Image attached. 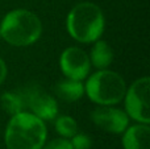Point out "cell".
<instances>
[{
    "instance_id": "obj_14",
    "label": "cell",
    "mask_w": 150,
    "mask_h": 149,
    "mask_svg": "<svg viewBox=\"0 0 150 149\" xmlns=\"http://www.w3.org/2000/svg\"><path fill=\"white\" fill-rule=\"evenodd\" d=\"M73 149H91L92 140L84 133H75L70 140Z\"/></svg>"
},
{
    "instance_id": "obj_1",
    "label": "cell",
    "mask_w": 150,
    "mask_h": 149,
    "mask_svg": "<svg viewBox=\"0 0 150 149\" xmlns=\"http://www.w3.org/2000/svg\"><path fill=\"white\" fill-rule=\"evenodd\" d=\"M46 137L45 121L25 111L11 118L4 133L7 149H42Z\"/></svg>"
},
{
    "instance_id": "obj_12",
    "label": "cell",
    "mask_w": 150,
    "mask_h": 149,
    "mask_svg": "<svg viewBox=\"0 0 150 149\" xmlns=\"http://www.w3.org/2000/svg\"><path fill=\"white\" fill-rule=\"evenodd\" d=\"M0 103H1V107L5 110V112L9 114L11 116L23 112L25 108L24 98L20 92H4L0 98Z\"/></svg>"
},
{
    "instance_id": "obj_5",
    "label": "cell",
    "mask_w": 150,
    "mask_h": 149,
    "mask_svg": "<svg viewBox=\"0 0 150 149\" xmlns=\"http://www.w3.org/2000/svg\"><path fill=\"white\" fill-rule=\"evenodd\" d=\"M149 89L150 78L142 77L138 78L130 84L129 90L125 92V112L129 118L137 123L149 124L150 112H149Z\"/></svg>"
},
{
    "instance_id": "obj_10",
    "label": "cell",
    "mask_w": 150,
    "mask_h": 149,
    "mask_svg": "<svg viewBox=\"0 0 150 149\" xmlns=\"http://www.w3.org/2000/svg\"><path fill=\"white\" fill-rule=\"evenodd\" d=\"M88 57L91 65L95 66L98 70H103V69H108L113 61V50L105 41L96 40Z\"/></svg>"
},
{
    "instance_id": "obj_6",
    "label": "cell",
    "mask_w": 150,
    "mask_h": 149,
    "mask_svg": "<svg viewBox=\"0 0 150 149\" xmlns=\"http://www.w3.org/2000/svg\"><path fill=\"white\" fill-rule=\"evenodd\" d=\"M25 107L30 110L33 115L42 120H53L58 115V103L47 91L37 84L26 87L21 92Z\"/></svg>"
},
{
    "instance_id": "obj_11",
    "label": "cell",
    "mask_w": 150,
    "mask_h": 149,
    "mask_svg": "<svg viewBox=\"0 0 150 149\" xmlns=\"http://www.w3.org/2000/svg\"><path fill=\"white\" fill-rule=\"evenodd\" d=\"M55 94L66 102H76L84 95V84L76 79H65L55 86Z\"/></svg>"
},
{
    "instance_id": "obj_7",
    "label": "cell",
    "mask_w": 150,
    "mask_h": 149,
    "mask_svg": "<svg viewBox=\"0 0 150 149\" xmlns=\"http://www.w3.org/2000/svg\"><path fill=\"white\" fill-rule=\"evenodd\" d=\"M59 66L66 78L83 81L90 73L91 62L90 57L84 50L76 46H70L63 50L61 54Z\"/></svg>"
},
{
    "instance_id": "obj_9",
    "label": "cell",
    "mask_w": 150,
    "mask_h": 149,
    "mask_svg": "<svg viewBox=\"0 0 150 149\" xmlns=\"http://www.w3.org/2000/svg\"><path fill=\"white\" fill-rule=\"evenodd\" d=\"M122 136L124 149H150V127L149 124L138 123L128 127Z\"/></svg>"
},
{
    "instance_id": "obj_15",
    "label": "cell",
    "mask_w": 150,
    "mask_h": 149,
    "mask_svg": "<svg viewBox=\"0 0 150 149\" xmlns=\"http://www.w3.org/2000/svg\"><path fill=\"white\" fill-rule=\"evenodd\" d=\"M42 149H73V147H71L70 140L65 139V137H61V139L52 140L49 144L44 145Z\"/></svg>"
},
{
    "instance_id": "obj_8",
    "label": "cell",
    "mask_w": 150,
    "mask_h": 149,
    "mask_svg": "<svg viewBox=\"0 0 150 149\" xmlns=\"http://www.w3.org/2000/svg\"><path fill=\"white\" fill-rule=\"evenodd\" d=\"M91 120L100 129L109 133H122L129 126V116L127 112L111 106H100L91 114Z\"/></svg>"
},
{
    "instance_id": "obj_4",
    "label": "cell",
    "mask_w": 150,
    "mask_h": 149,
    "mask_svg": "<svg viewBox=\"0 0 150 149\" xmlns=\"http://www.w3.org/2000/svg\"><path fill=\"white\" fill-rule=\"evenodd\" d=\"M127 84L119 73L109 69L98 70L88 77L84 84V94L99 106H115L125 96Z\"/></svg>"
},
{
    "instance_id": "obj_2",
    "label": "cell",
    "mask_w": 150,
    "mask_h": 149,
    "mask_svg": "<svg viewBox=\"0 0 150 149\" xmlns=\"http://www.w3.org/2000/svg\"><path fill=\"white\" fill-rule=\"evenodd\" d=\"M66 28L75 41L92 44L100 38L105 28L103 11L93 3H79L69 12Z\"/></svg>"
},
{
    "instance_id": "obj_13",
    "label": "cell",
    "mask_w": 150,
    "mask_h": 149,
    "mask_svg": "<svg viewBox=\"0 0 150 149\" xmlns=\"http://www.w3.org/2000/svg\"><path fill=\"white\" fill-rule=\"evenodd\" d=\"M55 129L65 139H71L78 133V124L71 116H59L55 120Z\"/></svg>"
},
{
    "instance_id": "obj_16",
    "label": "cell",
    "mask_w": 150,
    "mask_h": 149,
    "mask_svg": "<svg viewBox=\"0 0 150 149\" xmlns=\"http://www.w3.org/2000/svg\"><path fill=\"white\" fill-rule=\"evenodd\" d=\"M7 78V65H5L4 60L0 57V84L5 81Z\"/></svg>"
},
{
    "instance_id": "obj_3",
    "label": "cell",
    "mask_w": 150,
    "mask_h": 149,
    "mask_svg": "<svg viewBox=\"0 0 150 149\" xmlns=\"http://www.w3.org/2000/svg\"><path fill=\"white\" fill-rule=\"evenodd\" d=\"M42 23L28 9H13L4 16L0 24V34L12 46H29L41 37Z\"/></svg>"
},
{
    "instance_id": "obj_17",
    "label": "cell",
    "mask_w": 150,
    "mask_h": 149,
    "mask_svg": "<svg viewBox=\"0 0 150 149\" xmlns=\"http://www.w3.org/2000/svg\"><path fill=\"white\" fill-rule=\"evenodd\" d=\"M0 38H1V34H0Z\"/></svg>"
}]
</instances>
